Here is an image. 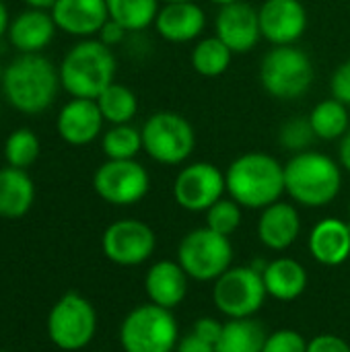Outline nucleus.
<instances>
[{
    "label": "nucleus",
    "mask_w": 350,
    "mask_h": 352,
    "mask_svg": "<svg viewBox=\"0 0 350 352\" xmlns=\"http://www.w3.org/2000/svg\"><path fill=\"white\" fill-rule=\"evenodd\" d=\"M206 27L204 8L194 2H167L155 19L157 33L171 43H188L200 37Z\"/></svg>",
    "instance_id": "17"
},
{
    "label": "nucleus",
    "mask_w": 350,
    "mask_h": 352,
    "mask_svg": "<svg viewBox=\"0 0 350 352\" xmlns=\"http://www.w3.org/2000/svg\"><path fill=\"white\" fill-rule=\"evenodd\" d=\"M233 52L227 47V43H223L217 35L212 37H204L200 39L190 56L192 68L206 78H215L221 76L229 70L231 60H233Z\"/></svg>",
    "instance_id": "27"
},
{
    "label": "nucleus",
    "mask_w": 350,
    "mask_h": 352,
    "mask_svg": "<svg viewBox=\"0 0 350 352\" xmlns=\"http://www.w3.org/2000/svg\"><path fill=\"white\" fill-rule=\"evenodd\" d=\"M35 200V186L25 169H0V217L21 219L29 212Z\"/></svg>",
    "instance_id": "24"
},
{
    "label": "nucleus",
    "mask_w": 350,
    "mask_h": 352,
    "mask_svg": "<svg viewBox=\"0 0 350 352\" xmlns=\"http://www.w3.org/2000/svg\"><path fill=\"white\" fill-rule=\"evenodd\" d=\"M314 76L316 68L309 54L297 45H272L260 62V82L274 99L293 101L303 97Z\"/></svg>",
    "instance_id": "5"
},
{
    "label": "nucleus",
    "mask_w": 350,
    "mask_h": 352,
    "mask_svg": "<svg viewBox=\"0 0 350 352\" xmlns=\"http://www.w3.org/2000/svg\"><path fill=\"white\" fill-rule=\"evenodd\" d=\"M39 151H41L39 138L29 128L14 130L4 142V159L10 167H17V169L31 167L37 161Z\"/></svg>",
    "instance_id": "31"
},
{
    "label": "nucleus",
    "mask_w": 350,
    "mask_h": 352,
    "mask_svg": "<svg viewBox=\"0 0 350 352\" xmlns=\"http://www.w3.org/2000/svg\"><path fill=\"white\" fill-rule=\"evenodd\" d=\"M103 122V113L95 99L72 97L60 109L56 128L64 142L72 146H85L101 134Z\"/></svg>",
    "instance_id": "16"
},
{
    "label": "nucleus",
    "mask_w": 350,
    "mask_h": 352,
    "mask_svg": "<svg viewBox=\"0 0 350 352\" xmlns=\"http://www.w3.org/2000/svg\"><path fill=\"white\" fill-rule=\"evenodd\" d=\"M266 293L278 301H295L307 289V272L293 258H278L262 270Z\"/></svg>",
    "instance_id": "23"
},
{
    "label": "nucleus",
    "mask_w": 350,
    "mask_h": 352,
    "mask_svg": "<svg viewBox=\"0 0 350 352\" xmlns=\"http://www.w3.org/2000/svg\"><path fill=\"white\" fill-rule=\"evenodd\" d=\"M0 352H8V351H0Z\"/></svg>",
    "instance_id": "47"
},
{
    "label": "nucleus",
    "mask_w": 350,
    "mask_h": 352,
    "mask_svg": "<svg viewBox=\"0 0 350 352\" xmlns=\"http://www.w3.org/2000/svg\"><path fill=\"white\" fill-rule=\"evenodd\" d=\"M175 352H217V346L210 344V342H206L204 338L196 336V334L190 330L184 338H179Z\"/></svg>",
    "instance_id": "39"
},
{
    "label": "nucleus",
    "mask_w": 350,
    "mask_h": 352,
    "mask_svg": "<svg viewBox=\"0 0 350 352\" xmlns=\"http://www.w3.org/2000/svg\"><path fill=\"white\" fill-rule=\"evenodd\" d=\"M142 132V151L161 165H182L190 159L196 146V132L192 124L177 111L153 113Z\"/></svg>",
    "instance_id": "7"
},
{
    "label": "nucleus",
    "mask_w": 350,
    "mask_h": 352,
    "mask_svg": "<svg viewBox=\"0 0 350 352\" xmlns=\"http://www.w3.org/2000/svg\"><path fill=\"white\" fill-rule=\"evenodd\" d=\"M93 188L107 204L130 206L149 194L151 177L136 159H107L93 175Z\"/></svg>",
    "instance_id": "11"
},
{
    "label": "nucleus",
    "mask_w": 350,
    "mask_h": 352,
    "mask_svg": "<svg viewBox=\"0 0 350 352\" xmlns=\"http://www.w3.org/2000/svg\"><path fill=\"white\" fill-rule=\"evenodd\" d=\"M192 332L196 336L204 338L206 342H210V344L217 346V342L221 338V332H223V324L217 322L215 318H198L194 322V326H192Z\"/></svg>",
    "instance_id": "37"
},
{
    "label": "nucleus",
    "mask_w": 350,
    "mask_h": 352,
    "mask_svg": "<svg viewBox=\"0 0 350 352\" xmlns=\"http://www.w3.org/2000/svg\"><path fill=\"white\" fill-rule=\"evenodd\" d=\"M97 332V314L89 299L78 293L62 295L47 316L50 340L66 352L83 351Z\"/></svg>",
    "instance_id": "9"
},
{
    "label": "nucleus",
    "mask_w": 350,
    "mask_h": 352,
    "mask_svg": "<svg viewBox=\"0 0 350 352\" xmlns=\"http://www.w3.org/2000/svg\"><path fill=\"white\" fill-rule=\"evenodd\" d=\"M305 338L295 330H276L268 334L262 352H307Z\"/></svg>",
    "instance_id": "34"
},
{
    "label": "nucleus",
    "mask_w": 350,
    "mask_h": 352,
    "mask_svg": "<svg viewBox=\"0 0 350 352\" xmlns=\"http://www.w3.org/2000/svg\"><path fill=\"white\" fill-rule=\"evenodd\" d=\"M8 10H6V6H4V2H0V37L4 35V33H8Z\"/></svg>",
    "instance_id": "42"
},
{
    "label": "nucleus",
    "mask_w": 350,
    "mask_h": 352,
    "mask_svg": "<svg viewBox=\"0 0 350 352\" xmlns=\"http://www.w3.org/2000/svg\"><path fill=\"white\" fill-rule=\"evenodd\" d=\"M52 16L58 29L74 37H93L109 19L105 0H56Z\"/></svg>",
    "instance_id": "18"
},
{
    "label": "nucleus",
    "mask_w": 350,
    "mask_h": 352,
    "mask_svg": "<svg viewBox=\"0 0 350 352\" xmlns=\"http://www.w3.org/2000/svg\"><path fill=\"white\" fill-rule=\"evenodd\" d=\"M258 16L262 37L272 45H295L307 29V10L301 0H266Z\"/></svg>",
    "instance_id": "14"
},
{
    "label": "nucleus",
    "mask_w": 350,
    "mask_h": 352,
    "mask_svg": "<svg viewBox=\"0 0 350 352\" xmlns=\"http://www.w3.org/2000/svg\"><path fill=\"white\" fill-rule=\"evenodd\" d=\"M0 2H6V0H0Z\"/></svg>",
    "instance_id": "46"
},
{
    "label": "nucleus",
    "mask_w": 350,
    "mask_h": 352,
    "mask_svg": "<svg viewBox=\"0 0 350 352\" xmlns=\"http://www.w3.org/2000/svg\"><path fill=\"white\" fill-rule=\"evenodd\" d=\"M349 210H350V206H349Z\"/></svg>",
    "instance_id": "48"
},
{
    "label": "nucleus",
    "mask_w": 350,
    "mask_h": 352,
    "mask_svg": "<svg viewBox=\"0 0 350 352\" xmlns=\"http://www.w3.org/2000/svg\"><path fill=\"white\" fill-rule=\"evenodd\" d=\"M2 74H4V68H2V64H0V85H2Z\"/></svg>",
    "instance_id": "45"
},
{
    "label": "nucleus",
    "mask_w": 350,
    "mask_h": 352,
    "mask_svg": "<svg viewBox=\"0 0 350 352\" xmlns=\"http://www.w3.org/2000/svg\"><path fill=\"white\" fill-rule=\"evenodd\" d=\"M266 330L260 322L252 318L229 320L223 324L217 352H262L266 344Z\"/></svg>",
    "instance_id": "25"
},
{
    "label": "nucleus",
    "mask_w": 350,
    "mask_h": 352,
    "mask_svg": "<svg viewBox=\"0 0 350 352\" xmlns=\"http://www.w3.org/2000/svg\"><path fill=\"white\" fill-rule=\"evenodd\" d=\"M340 188V165L324 153L311 148L295 153L285 165V192L301 206H328L336 200Z\"/></svg>",
    "instance_id": "3"
},
{
    "label": "nucleus",
    "mask_w": 350,
    "mask_h": 352,
    "mask_svg": "<svg viewBox=\"0 0 350 352\" xmlns=\"http://www.w3.org/2000/svg\"><path fill=\"white\" fill-rule=\"evenodd\" d=\"M215 29L217 37L227 43L233 54H245L254 50L262 39L258 8L243 0L221 6L215 21Z\"/></svg>",
    "instance_id": "15"
},
{
    "label": "nucleus",
    "mask_w": 350,
    "mask_h": 352,
    "mask_svg": "<svg viewBox=\"0 0 350 352\" xmlns=\"http://www.w3.org/2000/svg\"><path fill=\"white\" fill-rule=\"evenodd\" d=\"M212 4H219V6H227V4H233V2H239V0H208Z\"/></svg>",
    "instance_id": "43"
},
{
    "label": "nucleus",
    "mask_w": 350,
    "mask_h": 352,
    "mask_svg": "<svg viewBox=\"0 0 350 352\" xmlns=\"http://www.w3.org/2000/svg\"><path fill=\"white\" fill-rule=\"evenodd\" d=\"M188 274L179 266V262L161 260L151 266L144 276V291L151 303L161 305L165 309L177 307L188 295Z\"/></svg>",
    "instance_id": "20"
},
{
    "label": "nucleus",
    "mask_w": 350,
    "mask_h": 352,
    "mask_svg": "<svg viewBox=\"0 0 350 352\" xmlns=\"http://www.w3.org/2000/svg\"><path fill=\"white\" fill-rule=\"evenodd\" d=\"M307 352H350V346L340 336L320 334L307 344Z\"/></svg>",
    "instance_id": "36"
},
{
    "label": "nucleus",
    "mask_w": 350,
    "mask_h": 352,
    "mask_svg": "<svg viewBox=\"0 0 350 352\" xmlns=\"http://www.w3.org/2000/svg\"><path fill=\"white\" fill-rule=\"evenodd\" d=\"M60 70L54 62L41 54L17 56L2 74L4 99L25 116H37L45 111L58 95Z\"/></svg>",
    "instance_id": "1"
},
{
    "label": "nucleus",
    "mask_w": 350,
    "mask_h": 352,
    "mask_svg": "<svg viewBox=\"0 0 350 352\" xmlns=\"http://www.w3.org/2000/svg\"><path fill=\"white\" fill-rule=\"evenodd\" d=\"M118 62L113 50L99 39H83L72 45L60 64V82L76 99H97L116 82Z\"/></svg>",
    "instance_id": "4"
},
{
    "label": "nucleus",
    "mask_w": 350,
    "mask_h": 352,
    "mask_svg": "<svg viewBox=\"0 0 350 352\" xmlns=\"http://www.w3.org/2000/svg\"><path fill=\"white\" fill-rule=\"evenodd\" d=\"M316 138L318 136L311 128L309 118H291L278 130V142L291 153L309 151V146L314 144Z\"/></svg>",
    "instance_id": "33"
},
{
    "label": "nucleus",
    "mask_w": 350,
    "mask_h": 352,
    "mask_svg": "<svg viewBox=\"0 0 350 352\" xmlns=\"http://www.w3.org/2000/svg\"><path fill=\"white\" fill-rule=\"evenodd\" d=\"M241 225V206L233 198H221L206 210V227L229 237Z\"/></svg>",
    "instance_id": "32"
},
{
    "label": "nucleus",
    "mask_w": 350,
    "mask_h": 352,
    "mask_svg": "<svg viewBox=\"0 0 350 352\" xmlns=\"http://www.w3.org/2000/svg\"><path fill=\"white\" fill-rule=\"evenodd\" d=\"M225 192V173L208 161L186 165L173 182L175 202L190 212H206L215 202L223 198Z\"/></svg>",
    "instance_id": "12"
},
{
    "label": "nucleus",
    "mask_w": 350,
    "mask_h": 352,
    "mask_svg": "<svg viewBox=\"0 0 350 352\" xmlns=\"http://www.w3.org/2000/svg\"><path fill=\"white\" fill-rule=\"evenodd\" d=\"M301 233V217L299 210L289 202H274L262 208L258 221V237L272 252L289 250Z\"/></svg>",
    "instance_id": "19"
},
{
    "label": "nucleus",
    "mask_w": 350,
    "mask_h": 352,
    "mask_svg": "<svg viewBox=\"0 0 350 352\" xmlns=\"http://www.w3.org/2000/svg\"><path fill=\"white\" fill-rule=\"evenodd\" d=\"M161 2L167 4V2H194V0H161Z\"/></svg>",
    "instance_id": "44"
},
{
    "label": "nucleus",
    "mask_w": 350,
    "mask_h": 352,
    "mask_svg": "<svg viewBox=\"0 0 350 352\" xmlns=\"http://www.w3.org/2000/svg\"><path fill=\"white\" fill-rule=\"evenodd\" d=\"M56 23L52 12L31 8L17 14L8 25V39L21 54H39L56 33Z\"/></svg>",
    "instance_id": "21"
},
{
    "label": "nucleus",
    "mask_w": 350,
    "mask_h": 352,
    "mask_svg": "<svg viewBox=\"0 0 350 352\" xmlns=\"http://www.w3.org/2000/svg\"><path fill=\"white\" fill-rule=\"evenodd\" d=\"M309 252L324 266H340L350 258V227L340 219H322L309 233Z\"/></svg>",
    "instance_id": "22"
},
{
    "label": "nucleus",
    "mask_w": 350,
    "mask_h": 352,
    "mask_svg": "<svg viewBox=\"0 0 350 352\" xmlns=\"http://www.w3.org/2000/svg\"><path fill=\"white\" fill-rule=\"evenodd\" d=\"M157 245L155 231L138 219H122L111 223L101 237L103 254L118 266L144 264Z\"/></svg>",
    "instance_id": "13"
},
{
    "label": "nucleus",
    "mask_w": 350,
    "mask_h": 352,
    "mask_svg": "<svg viewBox=\"0 0 350 352\" xmlns=\"http://www.w3.org/2000/svg\"><path fill=\"white\" fill-rule=\"evenodd\" d=\"M101 148L107 159H134L142 151V132L132 124L111 126L101 138Z\"/></svg>",
    "instance_id": "30"
},
{
    "label": "nucleus",
    "mask_w": 350,
    "mask_h": 352,
    "mask_svg": "<svg viewBox=\"0 0 350 352\" xmlns=\"http://www.w3.org/2000/svg\"><path fill=\"white\" fill-rule=\"evenodd\" d=\"M338 159H340V165L350 171V130L340 138V146H338Z\"/></svg>",
    "instance_id": "40"
},
{
    "label": "nucleus",
    "mask_w": 350,
    "mask_h": 352,
    "mask_svg": "<svg viewBox=\"0 0 350 352\" xmlns=\"http://www.w3.org/2000/svg\"><path fill=\"white\" fill-rule=\"evenodd\" d=\"M97 105L103 113V120L118 126V124H130L134 116L138 113V97L136 93L120 82H111L97 99Z\"/></svg>",
    "instance_id": "29"
},
{
    "label": "nucleus",
    "mask_w": 350,
    "mask_h": 352,
    "mask_svg": "<svg viewBox=\"0 0 350 352\" xmlns=\"http://www.w3.org/2000/svg\"><path fill=\"white\" fill-rule=\"evenodd\" d=\"M307 118L320 140H338L350 130L349 105L334 97L320 101Z\"/></svg>",
    "instance_id": "26"
},
{
    "label": "nucleus",
    "mask_w": 350,
    "mask_h": 352,
    "mask_svg": "<svg viewBox=\"0 0 350 352\" xmlns=\"http://www.w3.org/2000/svg\"><path fill=\"white\" fill-rule=\"evenodd\" d=\"M128 33H130V31H128L124 25H120V23L113 21V19H107L105 25L101 27V31H99L97 35H99V41H103L107 47H113V45L124 43L126 37H128Z\"/></svg>",
    "instance_id": "38"
},
{
    "label": "nucleus",
    "mask_w": 350,
    "mask_h": 352,
    "mask_svg": "<svg viewBox=\"0 0 350 352\" xmlns=\"http://www.w3.org/2000/svg\"><path fill=\"white\" fill-rule=\"evenodd\" d=\"M179 342V328L171 314L155 303L138 305L120 326L124 352H173Z\"/></svg>",
    "instance_id": "6"
},
{
    "label": "nucleus",
    "mask_w": 350,
    "mask_h": 352,
    "mask_svg": "<svg viewBox=\"0 0 350 352\" xmlns=\"http://www.w3.org/2000/svg\"><path fill=\"white\" fill-rule=\"evenodd\" d=\"M262 272L252 266H231L215 280L212 301L229 320L252 318L260 311L266 299Z\"/></svg>",
    "instance_id": "10"
},
{
    "label": "nucleus",
    "mask_w": 350,
    "mask_h": 352,
    "mask_svg": "<svg viewBox=\"0 0 350 352\" xmlns=\"http://www.w3.org/2000/svg\"><path fill=\"white\" fill-rule=\"evenodd\" d=\"M161 0H105L109 19L124 25L130 33H140L155 25Z\"/></svg>",
    "instance_id": "28"
},
{
    "label": "nucleus",
    "mask_w": 350,
    "mask_h": 352,
    "mask_svg": "<svg viewBox=\"0 0 350 352\" xmlns=\"http://www.w3.org/2000/svg\"><path fill=\"white\" fill-rule=\"evenodd\" d=\"M330 91H332L334 99L342 101L344 105L350 107V60L342 62L334 70V74L330 78Z\"/></svg>",
    "instance_id": "35"
},
{
    "label": "nucleus",
    "mask_w": 350,
    "mask_h": 352,
    "mask_svg": "<svg viewBox=\"0 0 350 352\" xmlns=\"http://www.w3.org/2000/svg\"><path fill=\"white\" fill-rule=\"evenodd\" d=\"M227 194L245 208L262 210L285 194V165L268 153L239 155L225 171Z\"/></svg>",
    "instance_id": "2"
},
{
    "label": "nucleus",
    "mask_w": 350,
    "mask_h": 352,
    "mask_svg": "<svg viewBox=\"0 0 350 352\" xmlns=\"http://www.w3.org/2000/svg\"><path fill=\"white\" fill-rule=\"evenodd\" d=\"M177 262L190 278L210 283L231 268L233 248L229 237L208 227L194 229L182 239L177 248Z\"/></svg>",
    "instance_id": "8"
},
{
    "label": "nucleus",
    "mask_w": 350,
    "mask_h": 352,
    "mask_svg": "<svg viewBox=\"0 0 350 352\" xmlns=\"http://www.w3.org/2000/svg\"><path fill=\"white\" fill-rule=\"evenodd\" d=\"M31 8H39V10H52L56 0H25Z\"/></svg>",
    "instance_id": "41"
}]
</instances>
